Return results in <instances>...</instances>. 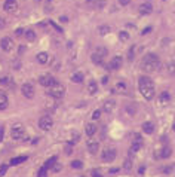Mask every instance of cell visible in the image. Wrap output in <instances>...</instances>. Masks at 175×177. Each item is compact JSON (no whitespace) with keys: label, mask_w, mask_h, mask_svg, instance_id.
Masks as SVG:
<instances>
[{"label":"cell","mask_w":175,"mask_h":177,"mask_svg":"<svg viewBox=\"0 0 175 177\" xmlns=\"http://www.w3.org/2000/svg\"><path fill=\"white\" fill-rule=\"evenodd\" d=\"M138 83H140V93H141V95L145 100H153L154 94H156V88H154V83L151 82V79L147 77V76H141Z\"/></svg>","instance_id":"6da1fadb"},{"label":"cell","mask_w":175,"mask_h":177,"mask_svg":"<svg viewBox=\"0 0 175 177\" xmlns=\"http://www.w3.org/2000/svg\"><path fill=\"white\" fill-rule=\"evenodd\" d=\"M159 64H160L159 57L156 54H148L142 60V70H145V71H154L159 67Z\"/></svg>","instance_id":"7a4b0ae2"},{"label":"cell","mask_w":175,"mask_h":177,"mask_svg":"<svg viewBox=\"0 0 175 177\" xmlns=\"http://www.w3.org/2000/svg\"><path fill=\"white\" fill-rule=\"evenodd\" d=\"M11 135L14 140H22L25 137V130L21 124H15L12 128H11Z\"/></svg>","instance_id":"3957f363"},{"label":"cell","mask_w":175,"mask_h":177,"mask_svg":"<svg viewBox=\"0 0 175 177\" xmlns=\"http://www.w3.org/2000/svg\"><path fill=\"white\" fill-rule=\"evenodd\" d=\"M49 94L54 97V98H62L64 97V94H65V88H64V85H61V83H55V85H52L51 86V91H49Z\"/></svg>","instance_id":"277c9868"},{"label":"cell","mask_w":175,"mask_h":177,"mask_svg":"<svg viewBox=\"0 0 175 177\" xmlns=\"http://www.w3.org/2000/svg\"><path fill=\"white\" fill-rule=\"evenodd\" d=\"M39 127H40V130H43V131H49L52 127H54V119L51 118V116H42L40 119H39Z\"/></svg>","instance_id":"5b68a950"},{"label":"cell","mask_w":175,"mask_h":177,"mask_svg":"<svg viewBox=\"0 0 175 177\" xmlns=\"http://www.w3.org/2000/svg\"><path fill=\"white\" fill-rule=\"evenodd\" d=\"M116 156H117V152L114 149H106L103 152V155H101V161H104V162H113L116 159Z\"/></svg>","instance_id":"8992f818"},{"label":"cell","mask_w":175,"mask_h":177,"mask_svg":"<svg viewBox=\"0 0 175 177\" xmlns=\"http://www.w3.org/2000/svg\"><path fill=\"white\" fill-rule=\"evenodd\" d=\"M21 93H22V95H24L25 98H31V97L34 95V86H33L31 83H24V85L21 86Z\"/></svg>","instance_id":"52a82bcc"},{"label":"cell","mask_w":175,"mask_h":177,"mask_svg":"<svg viewBox=\"0 0 175 177\" xmlns=\"http://www.w3.org/2000/svg\"><path fill=\"white\" fill-rule=\"evenodd\" d=\"M138 12H140L141 15H150V14L153 12V5H151L150 2H144V3H141V5L138 6Z\"/></svg>","instance_id":"ba28073f"},{"label":"cell","mask_w":175,"mask_h":177,"mask_svg":"<svg viewBox=\"0 0 175 177\" xmlns=\"http://www.w3.org/2000/svg\"><path fill=\"white\" fill-rule=\"evenodd\" d=\"M122 64H123V58H122L120 55H116V57L110 61L108 70H119V68L122 67Z\"/></svg>","instance_id":"9c48e42d"},{"label":"cell","mask_w":175,"mask_h":177,"mask_svg":"<svg viewBox=\"0 0 175 177\" xmlns=\"http://www.w3.org/2000/svg\"><path fill=\"white\" fill-rule=\"evenodd\" d=\"M39 82H40V85H42V86H46V88H51L52 85H55V83H56V80H55L52 76H49V74L40 76Z\"/></svg>","instance_id":"30bf717a"},{"label":"cell","mask_w":175,"mask_h":177,"mask_svg":"<svg viewBox=\"0 0 175 177\" xmlns=\"http://www.w3.org/2000/svg\"><path fill=\"white\" fill-rule=\"evenodd\" d=\"M126 91H128V86L125 82H117L113 86V93H116V94H126Z\"/></svg>","instance_id":"8fae6325"},{"label":"cell","mask_w":175,"mask_h":177,"mask_svg":"<svg viewBox=\"0 0 175 177\" xmlns=\"http://www.w3.org/2000/svg\"><path fill=\"white\" fill-rule=\"evenodd\" d=\"M0 46H2L3 51H11L14 48V42L11 37H3L2 40H0Z\"/></svg>","instance_id":"7c38bea8"},{"label":"cell","mask_w":175,"mask_h":177,"mask_svg":"<svg viewBox=\"0 0 175 177\" xmlns=\"http://www.w3.org/2000/svg\"><path fill=\"white\" fill-rule=\"evenodd\" d=\"M171 155H172V149H171L169 146H165V147H162V149L159 150L157 158H160V159H166V158H169Z\"/></svg>","instance_id":"4fadbf2b"},{"label":"cell","mask_w":175,"mask_h":177,"mask_svg":"<svg viewBox=\"0 0 175 177\" xmlns=\"http://www.w3.org/2000/svg\"><path fill=\"white\" fill-rule=\"evenodd\" d=\"M114 106H116V101H114V100H106L104 104H103V110L107 112V113H110V112L114 110Z\"/></svg>","instance_id":"5bb4252c"},{"label":"cell","mask_w":175,"mask_h":177,"mask_svg":"<svg viewBox=\"0 0 175 177\" xmlns=\"http://www.w3.org/2000/svg\"><path fill=\"white\" fill-rule=\"evenodd\" d=\"M83 80H85V76H83L82 71H74L71 74V82H74V83H83Z\"/></svg>","instance_id":"9a60e30c"},{"label":"cell","mask_w":175,"mask_h":177,"mask_svg":"<svg viewBox=\"0 0 175 177\" xmlns=\"http://www.w3.org/2000/svg\"><path fill=\"white\" fill-rule=\"evenodd\" d=\"M141 128H142V131L145 134H153L154 133V124L153 122H144Z\"/></svg>","instance_id":"2e32d148"},{"label":"cell","mask_w":175,"mask_h":177,"mask_svg":"<svg viewBox=\"0 0 175 177\" xmlns=\"http://www.w3.org/2000/svg\"><path fill=\"white\" fill-rule=\"evenodd\" d=\"M6 107H8V95L3 91H0V110H5Z\"/></svg>","instance_id":"e0dca14e"},{"label":"cell","mask_w":175,"mask_h":177,"mask_svg":"<svg viewBox=\"0 0 175 177\" xmlns=\"http://www.w3.org/2000/svg\"><path fill=\"white\" fill-rule=\"evenodd\" d=\"M88 150H89L92 155H95L100 150V144L97 141H88Z\"/></svg>","instance_id":"ac0fdd59"},{"label":"cell","mask_w":175,"mask_h":177,"mask_svg":"<svg viewBox=\"0 0 175 177\" xmlns=\"http://www.w3.org/2000/svg\"><path fill=\"white\" fill-rule=\"evenodd\" d=\"M169 100H171L169 93H162V94L159 95V104H162V106H166V104L169 103Z\"/></svg>","instance_id":"d6986e66"},{"label":"cell","mask_w":175,"mask_h":177,"mask_svg":"<svg viewBox=\"0 0 175 177\" xmlns=\"http://www.w3.org/2000/svg\"><path fill=\"white\" fill-rule=\"evenodd\" d=\"M3 8L6 12H15L18 9V5H17V2H6Z\"/></svg>","instance_id":"ffe728a7"},{"label":"cell","mask_w":175,"mask_h":177,"mask_svg":"<svg viewBox=\"0 0 175 177\" xmlns=\"http://www.w3.org/2000/svg\"><path fill=\"white\" fill-rule=\"evenodd\" d=\"M48 60H49L48 52H39V54H37V63H39V64H46Z\"/></svg>","instance_id":"44dd1931"},{"label":"cell","mask_w":175,"mask_h":177,"mask_svg":"<svg viewBox=\"0 0 175 177\" xmlns=\"http://www.w3.org/2000/svg\"><path fill=\"white\" fill-rule=\"evenodd\" d=\"M95 133H97V125L95 124H86V134L92 137Z\"/></svg>","instance_id":"7402d4cb"},{"label":"cell","mask_w":175,"mask_h":177,"mask_svg":"<svg viewBox=\"0 0 175 177\" xmlns=\"http://www.w3.org/2000/svg\"><path fill=\"white\" fill-rule=\"evenodd\" d=\"M97 90H98L97 82H95V80H91V82H89V85H88V91H89V94H95V93H97Z\"/></svg>","instance_id":"603a6c76"},{"label":"cell","mask_w":175,"mask_h":177,"mask_svg":"<svg viewBox=\"0 0 175 177\" xmlns=\"http://www.w3.org/2000/svg\"><path fill=\"white\" fill-rule=\"evenodd\" d=\"M137 51H138V46H137V45H132L131 49H129V52H128V58H129V61H132V60L135 58Z\"/></svg>","instance_id":"cb8c5ba5"},{"label":"cell","mask_w":175,"mask_h":177,"mask_svg":"<svg viewBox=\"0 0 175 177\" xmlns=\"http://www.w3.org/2000/svg\"><path fill=\"white\" fill-rule=\"evenodd\" d=\"M24 36H25V39H27L28 42H33V40L36 39V33H34L33 30H27V31L24 33Z\"/></svg>","instance_id":"d4e9b609"},{"label":"cell","mask_w":175,"mask_h":177,"mask_svg":"<svg viewBox=\"0 0 175 177\" xmlns=\"http://www.w3.org/2000/svg\"><path fill=\"white\" fill-rule=\"evenodd\" d=\"M24 161H27V158H25V156L12 158V159H11V165H20V164H21V162H24Z\"/></svg>","instance_id":"484cf974"},{"label":"cell","mask_w":175,"mask_h":177,"mask_svg":"<svg viewBox=\"0 0 175 177\" xmlns=\"http://www.w3.org/2000/svg\"><path fill=\"white\" fill-rule=\"evenodd\" d=\"M55 162H56V156H52V158H49V159L45 162V165H43V167L49 170V168H52V167L55 165Z\"/></svg>","instance_id":"4316f807"},{"label":"cell","mask_w":175,"mask_h":177,"mask_svg":"<svg viewBox=\"0 0 175 177\" xmlns=\"http://www.w3.org/2000/svg\"><path fill=\"white\" fill-rule=\"evenodd\" d=\"M91 60H92V63H94V64H103V60H104V58H101L98 54H95V52H94V54L91 55Z\"/></svg>","instance_id":"83f0119b"},{"label":"cell","mask_w":175,"mask_h":177,"mask_svg":"<svg viewBox=\"0 0 175 177\" xmlns=\"http://www.w3.org/2000/svg\"><path fill=\"white\" fill-rule=\"evenodd\" d=\"M140 149H141V143H134L131 146V149H129V155H135Z\"/></svg>","instance_id":"f1b7e54d"},{"label":"cell","mask_w":175,"mask_h":177,"mask_svg":"<svg viewBox=\"0 0 175 177\" xmlns=\"http://www.w3.org/2000/svg\"><path fill=\"white\" fill-rule=\"evenodd\" d=\"M95 54H98V55H100L101 58H104V57H106V55L108 54V51H107V48H103V46H100V48H98V49L95 51Z\"/></svg>","instance_id":"f546056e"},{"label":"cell","mask_w":175,"mask_h":177,"mask_svg":"<svg viewBox=\"0 0 175 177\" xmlns=\"http://www.w3.org/2000/svg\"><path fill=\"white\" fill-rule=\"evenodd\" d=\"M0 85H12V79H11L9 76L0 77Z\"/></svg>","instance_id":"4dcf8cb0"},{"label":"cell","mask_w":175,"mask_h":177,"mask_svg":"<svg viewBox=\"0 0 175 177\" xmlns=\"http://www.w3.org/2000/svg\"><path fill=\"white\" fill-rule=\"evenodd\" d=\"M82 167H83V162L79 161V159H76V161L71 162V168H74V170H80Z\"/></svg>","instance_id":"1f68e13d"},{"label":"cell","mask_w":175,"mask_h":177,"mask_svg":"<svg viewBox=\"0 0 175 177\" xmlns=\"http://www.w3.org/2000/svg\"><path fill=\"white\" fill-rule=\"evenodd\" d=\"M98 31H100V34H103V36H104V34L110 33V27H108V25H101Z\"/></svg>","instance_id":"d6a6232c"},{"label":"cell","mask_w":175,"mask_h":177,"mask_svg":"<svg viewBox=\"0 0 175 177\" xmlns=\"http://www.w3.org/2000/svg\"><path fill=\"white\" fill-rule=\"evenodd\" d=\"M119 37H120L122 42H126V40L129 39V33H128V31H120V33H119Z\"/></svg>","instance_id":"836d02e7"},{"label":"cell","mask_w":175,"mask_h":177,"mask_svg":"<svg viewBox=\"0 0 175 177\" xmlns=\"http://www.w3.org/2000/svg\"><path fill=\"white\" fill-rule=\"evenodd\" d=\"M168 73H169V74H175V63H174V61H171V63L168 64Z\"/></svg>","instance_id":"e575fe53"},{"label":"cell","mask_w":175,"mask_h":177,"mask_svg":"<svg viewBox=\"0 0 175 177\" xmlns=\"http://www.w3.org/2000/svg\"><path fill=\"white\" fill-rule=\"evenodd\" d=\"M8 168H9V165H8V164H3L2 167H0V177H3V176L6 174Z\"/></svg>","instance_id":"d590c367"},{"label":"cell","mask_w":175,"mask_h":177,"mask_svg":"<svg viewBox=\"0 0 175 177\" xmlns=\"http://www.w3.org/2000/svg\"><path fill=\"white\" fill-rule=\"evenodd\" d=\"M80 140V134H77V133H73V135H71V140H70V144H73V143H76V141H79Z\"/></svg>","instance_id":"8d00e7d4"},{"label":"cell","mask_w":175,"mask_h":177,"mask_svg":"<svg viewBox=\"0 0 175 177\" xmlns=\"http://www.w3.org/2000/svg\"><path fill=\"white\" fill-rule=\"evenodd\" d=\"M123 168H125L126 171H129V170L132 168V162H131V159H125V162H123Z\"/></svg>","instance_id":"74e56055"},{"label":"cell","mask_w":175,"mask_h":177,"mask_svg":"<svg viewBox=\"0 0 175 177\" xmlns=\"http://www.w3.org/2000/svg\"><path fill=\"white\" fill-rule=\"evenodd\" d=\"M106 5H107V2H106V0H98V2H97V5H95V8H97V9H103Z\"/></svg>","instance_id":"f35d334b"},{"label":"cell","mask_w":175,"mask_h":177,"mask_svg":"<svg viewBox=\"0 0 175 177\" xmlns=\"http://www.w3.org/2000/svg\"><path fill=\"white\" fill-rule=\"evenodd\" d=\"M64 152H65L67 155H71V153H73V147H71L70 143H67V144L64 146Z\"/></svg>","instance_id":"ab89813d"},{"label":"cell","mask_w":175,"mask_h":177,"mask_svg":"<svg viewBox=\"0 0 175 177\" xmlns=\"http://www.w3.org/2000/svg\"><path fill=\"white\" fill-rule=\"evenodd\" d=\"M46 174H48V168L42 167V168L39 170V177H46Z\"/></svg>","instance_id":"60d3db41"},{"label":"cell","mask_w":175,"mask_h":177,"mask_svg":"<svg viewBox=\"0 0 175 177\" xmlns=\"http://www.w3.org/2000/svg\"><path fill=\"white\" fill-rule=\"evenodd\" d=\"M126 112H129L131 115H135V104H131L126 107Z\"/></svg>","instance_id":"b9f144b4"},{"label":"cell","mask_w":175,"mask_h":177,"mask_svg":"<svg viewBox=\"0 0 175 177\" xmlns=\"http://www.w3.org/2000/svg\"><path fill=\"white\" fill-rule=\"evenodd\" d=\"M92 118H94L95 121H97V119H100V118H101V110H95V112H94V115H92Z\"/></svg>","instance_id":"7bdbcfd3"},{"label":"cell","mask_w":175,"mask_h":177,"mask_svg":"<svg viewBox=\"0 0 175 177\" xmlns=\"http://www.w3.org/2000/svg\"><path fill=\"white\" fill-rule=\"evenodd\" d=\"M5 27H6V20L0 17V30H2V28H5Z\"/></svg>","instance_id":"ee69618b"},{"label":"cell","mask_w":175,"mask_h":177,"mask_svg":"<svg viewBox=\"0 0 175 177\" xmlns=\"http://www.w3.org/2000/svg\"><path fill=\"white\" fill-rule=\"evenodd\" d=\"M3 137H5V128L0 127V143L3 141Z\"/></svg>","instance_id":"f6af8a7d"},{"label":"cell","mask_w":175,"mask_h":177,"mask_svg":"<svg viewBox=\"0 0 175 177\" xmlns=\"http://www.w3.org/2000/svg\"><path fill=\"white\" fill-rule=\"evenodd\" d=\"M22 34H24V30H22L21 27L15 30V36H18V37H20V36H22Z\"/></svg>","instance_id":"bcb514c9"},{"label":"cell","mask_w":175,"mask_h":177,"mask_svg":"<svg viewBox=\"0 0 175 177\" xmlns=\"http://www.w3.org/2000/svg\"><path fill=\"white\" fill-rule=\"evenodd\" d=\"M92 177H103V174H101L98 170H94V171H92Z\"/></svg>","instance_id":"7dc6e473"},{"label":"cell","mask_w":175,"mask_h":177,"mask_svg":"<svg viewBox=\"0 0 175 177\" xmlns=\"http://www.w3.org/2000/svg\"><path fill=\"white\" fill-rule=\"evenodd\" d=\"M119 3H120L122 6H126V5L131 3V0H119Z\"/></svg>","instance_id":"c3c4849f"},{"label":"cell","mask_w":175,"mask_h":177,"mask_svg":"<svg viewBox=\"0 0 175 177\" xmlns=\"http://www.w3.org/2000/svg\"><path fill=\"white\" fill-rule=\"evenodd\" d=\"M150 31H151V27H145V28L142 30V33H141V34H144V36H145V34H148Z\"/></svg>","instance_id":"681fc988"},{"label":"cell","mask_w":175,"mask_h":177,"mask_svg":"<svg viewBox=\"0 0 175 177\" xmlns=\"http://www.w3.org/2000/svg\"><path fill=\"white\" fill-rule=\"evenodd\" d=\"M14 67H15V68L18 70V68L21 67V63H20V61H15V63H14Z\"/></svg>","instance_id":"f907efd6"},{"label":"cell","mask_w":175,"mask_h":177,"mask_svg":"<svg viewBox=\"0 0 175 177\" xmlns=\"http://www.w3.org/2000/svg\"><path fill=\"white\" fill-rule=\"evenodd\" d=\"M117 171H119V168H110L108 173H110V174H114V173H117Z\"/></svg>","instance_id":"816d5d0a"},{"label":"cell","mask_w":175,"mask_h":177,"mask_svg":"<svg viewBox=\"0 0 175 177\" xmlns=\"http://www.w3.org/2000/svg\"><path fill=\"white\" fill-rule=\"evenodd\" d=\"M172 168H174V167H166V168H163V173H169Z\"/></svg>","instance_id":"f5cc1de1"},{"label":"cell","mask_w":175,"mask_h":177,"mask_svg":"<svg viewBox=\"0 0 175 177\" xmlns=\"http://www.w3.org/2000/svg\"><path fill=\"white\" fill-rule=\"evenodd\" d=\"M107 82H108V77H107V76H104V77H103V83H104V85H106V83H107Z\"/></svg>","instance_id":"db71d44e"},{"label":"cell","mask_w":175,"mask_h":177,"mask_svg":"<svg viewBox=\"0 0 175 177\" xmlns=\"http://www.w3.org/2000/svg\"><path fill=\"white\" fill-rule=\"evenodd\" d=\"M6 2H15V0H6Z\"/></svg>","instance_id":"11a10c76"},{"label":"cell","mask_w":175,"mask_h":177,"mask_svg":"<svg viewBox=\"0 0 175 177\" xmlns=\"http://www.w3.org/2000/svg\"><path fill=\"white\" fill-rule=\"evenodd\" d=\"M172 128H174V130H175V122H174V125H172Z\"/></svg>","instance_id":"9f6ffc18"},{"label":"cell","mask_w":175,"mask_h":177,"mask_svg":"<svg viewBox=\"0 0 175 177\" xmlns=\"http://www.w3.org/2000/svg\"><path fill=\"white\" fill-rule=\"evenodd\" d=\"M37 2H40V0H37Z\"/></svg>","instance_id":"6f0895ef"},{"label":"cell","mask_w":175,"mask_h":177,"mask_svg":"<svg viewBox=\"0 0 175 177\" xmlns=\"http://www.w3.org/2000/svg\"><path fill=\"white\" fill-rule=\"evenodd\" d=\"M165 2H168V0H165Z\"/></svg>","instance_id":"680465c9"}]
</instances>
